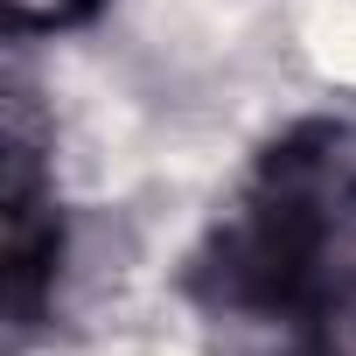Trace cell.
<instances>
[{
	"label": "cell",
	"instance_id": "2",
	"mask_svg": "<svg viewBox=\"0 0 356 356\" xmlns=\"http://www.w3.org/2000/svg\"><path fill=\"white\" fill-rule=\"evenodd\" d=\"M0 307H8V342L22 349L49 307H56V280H63V196H56V154H49V126L35 112L29 84H8V133H0Z\"/></svg>",
	"mask_w": 356,
	"mask_h": 356
},
{
	"label": "cell",
	"instance_id": "1",
	"mask_svg": "<svg viewBox=\"0 0 356 356\" xmlns=\"http://www.w3.org/2000/svg\"><path fill=\"white\" fill-rule=\"evenodd\" d=\"M356 224V119H293L259 147L238 196L217 210L189 259L196 314L259 356H293L321 280Z\"/></svg>",
	"mask_w": 356,
	"mask_h": 356
}]
</instances>
